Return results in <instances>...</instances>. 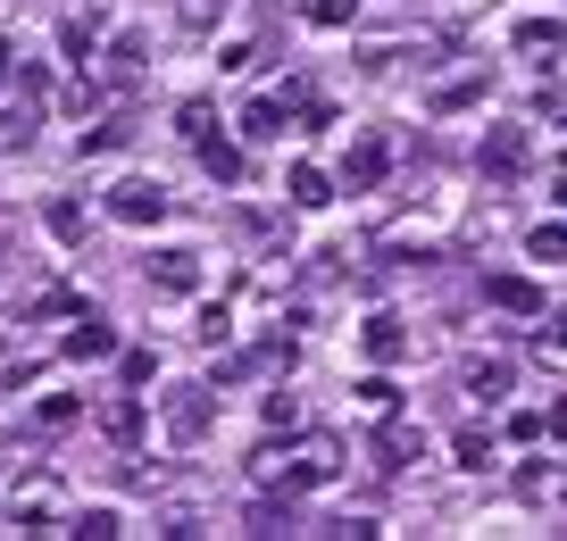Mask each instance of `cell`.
<instances>
[{
  "instance_id": "36",
  "label": "cell",
  "mask_w": 567,
  "mask_h": 541,
  "mask_svg": "<svg viewBox=\"0 0 567 541\" xmlns=\"http://www.w3.org/2000/svg\"><path fill=\"white\" fill-rule=\"evenodd\" d=\"M543 350H567V309H559V316L543 325Z\"/></svg>"
},
{
  "instance_id": "33",
  "label": "cell",
  "mask_w": 567,
  "mask_h": 541,
  "mask_svg": "<svg viewBox=\"0 0 567 541\" xmlns=\"http://www.w3.org/2000/svg\"><path fill=\"white\" fill-rule=\"evenodd\" d=\"M34 316H75V292H68V283H42V292H34Z\"/></svg>"
},
{
  "instance_id": "10",
  "label": "cell",
  "mask_w": 567,
  "mask_h": 541,
  "mask_svg": "<svg viewBox=\"0 0 567 541\" xmlns=\"http://www.w3.org/2000/svg\"><path fill=\"white\" fill-rule=\"evenodd\" d=\"M484 300L509 309V316H550L543 309V283H526V275H484Z\"/></svg>"
},
{
  "instance_id": "3",
  "label": "cell",
  "mask_w": 567,
  "mask_h": 541,
  "mask_svg": "<svg viewBox=\"0 0 567 541\" xmlns=\"http://www.w3.org/2000/svg\"><path fill=\"white\" fill-rule=\"evenodd\" d=\"M159 417H167V441H176V450H193V441H209V425H217V392H209V384H176Z\"/></svg>"
},
{
  "instance_id": "34",
  "label": "cell",
  "mask_w": 567,
  "mask_h": 541,
  "mask_svg": "<svg viewBox=\"0 0 567 541\" xmlns=\"http://www.w3.org/2000/svg\"><path fill=\"white\" fill-rule=\"evenodd\" d=\"M267 425H301V400H292V392H267Z\"/></svg>"
},
{
  "instance_id": "14",
  "label": "cell",
  "mask_w": 567,
  "mask_h": 541,
  "mask_svg": "<svg viewBox=\"0 0 567 541\" xmlns=\"http://www.w3.org/2000/svg\"><path fill=\"white\" fill-rule=\"evenodd\" d=\"M351 400L368 408L375 425H384V417H401V384H392V375H359V384H351Z\"/></svg>"
},
{
  "instance_id": "5",
  "label": "cell",
  "mask_w": 567,
  "mask_h": 541,
  "mask_svg": "<svg viewBox=\"0 0 567 541\" xmlns=\"http://www.w3.org/2000/svg\"><path fill=\"white\" fill-rule=\"evenodd\" d=\"M59 358H75V367H92V358H117V333H109V316L75 309V325L59 333Z\"/></svg>"
},
{
  "instance_id": "30",
  "label": "cell",
  "mask_w": 567,
  "mask_h": 541,
  "mask_svg": "<svg viewBox=\"0 0 567 541\" xmlns=\"http://www.w3.org/2000/svg\"><path fill=\"white\" fill-rule=\"evenodd\" d=\"M117 375H125V384H151V375H159V350H125V358H117Z\"/></svg>"
},
{
  "instance_id": "22",
  "label": "cell",
  "mask_w": 567,
  "mask_h": 541,
  "mask_svg": "<svg viewBox=\"0 0 567 541\" xmlns=\"http://www.w3.org/2000/svg\"><path fill=\"white\" fill-rule=\"evenodd\" d=\"M243 134H250V142H276V134H284V101H276V92L243 108Z\"/></svg>"
},
{
  "instance_id": "11",
  "label": "cell",
  "mask_w": 567,
  "mask_h": 541,
  "mask_svg": "<svg viewBox=\"0 0 567 541\" xmlns=\"http://www.w3.org/2000/svg\"><path fill=\"white\" fill-rule=\"evenodd\" d=\"M509 42H517V51H534L543 67H550V59H567V25H559V18H517Z\"/></svg>"
},
{
  "instance_id": "17",
  "label": "cell",
  "mask_w": 567,
  "mask_h": 541,
  "mask_svg": "<svg viewBox=\"0 0 567 541\" xmlns=\"http://www.w3.org/2000/svg\"><path fill=\"white\" fill-rule=\"evenodd\" d=\"M9 150H34V101L0 108V158H9Z\"/></svg>"
},
{
  "instance_id": "32",
  "label": "cell",
  "mask_w": 567,
  "mask_h": 541,
  "mask_svg": "<svg viewBox=\"0 0 567 541\" xmlns=\"http://www.w3.org/2000/svg\"><path fill=\"white\" fill-rule=\"evenodd\" d=\"M467 101H484V75H460V84L434 92V108H467Z\"/></svg>"
},
{
  "instance_id": "19",
  "label": "cell",
  "mask_w": 567,
  "mask_h": 541,
  "mask_svg": "<svg viewBox=\"0 0 567 541\" xmlns=\"http://www.w3.org/2000/svg\"><path fill=\"white\" fill-rule=\"evenodd\" d=\"M142 51H151V42H142V34H117V42H109V84H134V75H142Z\"/></svg>"
},
{
  "instance_id": "2",
  "label": "cell",
  "mask_w": 567,
  "mask_h": 541,
  "mask_svg": "<svg viewBox=\"0 0 567 541\" xmlns=\"http://www.w3.org/2000/svg\"><path fill=\"white\" fill-rule=\"evenodd\" d=\"M101 209H109V226H134V233H142V226H159L176 200H167L159 175H117V184L101 193Z\"/></svg>"
},
{
  "instance_id": "25",
  "label": "cell",
  "mask_w": 567,
  "mask_h": 541,
  "mask_svg": "<svg viewBox=\"0 0 567 541\" xmlns=\"http://www.w3.org/2000/svg\"><path fill=\"white\" fill-rule=\"evenodd\" d=\"M467 392H476V400H501V392H509V358H476V367H467Z\"/></svg>"
},
{
  "instance_id": "1",
  "label": "cell",
  "mask_w": 567,
  "mask_h": 541,
  "mask_svg": "<svg viewBox=\"0 0 567 541\" xmlns=\"http://www.w3.org/2000/svg\"><path fill=\"white\" fill-rule=\"evenodd\" d=\"M259 475L276 491H326L342 475V441L334 434H309L301 450H259Z\"/></svg>"
},
{
  "instance_id": "4",
  "label": "cell",
  "mask_w": 567,
  "mask_h": 541,
  "mask_svg": "<svg viewBox=\"0 0 567 541\" xmlns=\"http://www.w3.org/2000/svg\"><path fill=\"white\" fill-rule=\"evenodd\" d=\"M142 283L159 300H193L200 283H209V259L200 250H151V267H142Z\"/></svg>"
},
{
  "instance_id": "29",
  "label": "cell",
  "mask_w": 567,
  "mask_h": 541,
  "mask_svg": "<svg viewBox=\"0 0 567 541\" xmlns=\"http://www.w3.org/2000/svg\"><path fill=\"white\" fill-rule=\"evenodd\" d=\"M18 533H59V524H51V500H42V491H25V500H18Z\"/></svg>"
},
{
  "instance_id": "21",
  "label": "cell",
  "mask_w": 567,
  "mask_h": 541,
  "mask_svg": "<svg viewBox=\"0 0 567 541\" xmlns=\"http://www.w3.org/2000/svg\"><path fill=\"white\" fill-rule=\"evenodd\" d=\"M68 533H75V541H109V533H125V517H117V508H75Z\"/></svg>"
},
{
  "instance_id": "26",
  "label": "cell",
  "mask_w": 567,
  "mask_h": 541,
  "mask_svg": "<svg viewBox=\"0 0 567 541\" xmlns=\"http://www.w3.org/2000/svg\"><path fill=\"white\" fill-rule=\"evenodd\" d=\"M42 226H51L59 242H84V209H75V200H51V209H42Z\"/></svg>"
},
{
  "instance_id": "15",
  "label": "cell",
  "mask_w": 567,
  "mask_h": 541,
  "mask_svg": "<svg viewBox=\"0 0 567 541\" xmlns=\"http://www.w3.org/2000/svg\"><path fill=\"white\" fill-rule=\"evenodd\" d=\"M92 51H101V18H68V25H59V59H68L75 75H84Z\"/></svg>"
},
{
  "instance_id": "6",
  "label": "cell",
  "mask_w": 567,
  "mask_h": 541,
  "mask_svg": "<svg viewBox=\"0 0 567 541\" xmlns=\"http://www.w3.org/2000/svg\"><path fill=\"white\" fill-rule=\"evenodd\" d=\"M476 167L493 175V184H517V175H526V125H493L484 150H476Z\"/></svg>"
},
{
  "instance_id": "7",
  "label": "cell",
  "mask_w": 567,
  "mask_h": 541,
  "mask_svg": "<svg viewBox=\"0 0 567 541\" xmlns=\"http://www.w3.org/2000/svg\"><path fill=\"white\" fill-rule=\"evenodd\" d=\"M92 425H101V441H109V450H134V441H142V392H134V384H125V392H109Z\"/></svg>"
},
{
  "instance_id": "13",
  "label": "cell",
  "mask_w": 567,
  "mask_h": 541,
  "mask_svg": "<svg viewBox=\"0 0 567 541\" xmlns=\"http://www.w3.org/2000/svg\"><path fill=\"white\" fill-rule=\"evenodd\" d=\"M409 458H425V434H409L401 417H384V434H375V467H384V475H401Z\"/></svg>"
},
{
  "instance_id": "37",
  "label": "cell",
  "mask_w": 567,
  "mask_h": 541,
  "mask_svg": "<svg viewBox=\"0 0 567 541\" xmlns=\"http://www.w3.org/2000/svg\"><path fill=\"white\" fill-rule=\"evenodd\" d=\"M0 75H9V42H0Z\"/></svg>"
},
{
  "instance_id": "28",
  "label": "cell",
  "mask_w": 567,
  "mask_h": 541,
  "mask_svg": "<svg viewBox=\"0 0 567 541\" xmlns=\"http://www.w3.org/2000/svg\"><path fill=\"white\" fill-rule=\"evenodd\" d=\"M176 134H184V142L217 134V108H209V101H184V108H176Z\"/></svg>"
},
{
  "instance_id": "8",
  "label": "cell",
  "mask_w": 567,
  "mask_h": 541,
  "mask_svg": "<svg viewBox=\"0 0 567 541\" xmlns=\"http://www.w3.org/2000/svg\"><path fill=\"white\" fill-rule=\"evenodd\" d=\"M384 167H392V150L384 142H351V158H342V193H375V184H384Z\"/></svg>"
},
{
  "instance_id": "9",
  "label": "cell",
  "mask_w": 567,
  "mask_h": 541,
  "mask_svg": "<svg viewBox=\"0 0 567 541\" xmlns=\"http://www.w3.org/2000/svg\"><path fill=\"white\" fill-rule=\"evenodd\" d=\"M284 200H292V209H326V200H334V175L292 158V167H284Z\"/></svg>"
},
{
  "instance_id": "12",
  "label": "cell",
  "mask_w": 567,
  "mask_h": 541,
  "mask_svg": "<svg viewBox=\"0 0 567 541\" xmlns=\"http://www.w3.org/2000/svg\"><path fill=\"white\" fill-rule=\"evenodd\" d=\"M193 150H200V175H209V184H243V175H250V158L234 150L226 134H200Z\"/></svg>"
},
{
  "instance_id": "23",
  "label": "cell",
  "mask_w": 567,
  "mask_h": 541,
  "mask_svg": "<svg viewBox=\"0 0 567 541\" xmlns=\"http://www.w3.org/2000/svg\"><path fill=\"white\" fill-rule=\"evenodd\" d=\"M526 259H543V267H559V259H567V217H550V226H534V233H526Z\"/></svg>"
},
{
  "instance_id": "20",
  "label": "cell",
  "mask_w": 567,
  "mask_h": 541,
  "mask_svg": "<svg viewBox=\"0 0 567 541\" xmlns=\"http://www.w3.org/2000/svg\"><path fill=\"white\" fill-rule=\"evenodd\" d=\"M226 9H234V0H176V25H184V34H217Z\"/></svg>"
},
{
  "instance_id": "27",
  "label": "cell",
  "mask_w": 567,
  "mask_h": 541,
  "mask_svg": "<svg viewBox=\"0 0 567 541\" xmlns=\"http://www.w3.org/2000/svg\"><path fill=\"white\" fill-rule=\"evenodd\" d=\"M451 458H460V467H493V434H484V425H467V434L451 441Z\"/></svg>"
},
{
  "instance_id": "18",
  "label": "cell",
  "mask_w": 567,
  "mask_h": 541,
  "mask_svg": "<svg viewBox=\"0 0 567 541\" xmlns=\"http://www.w3.org/2000/svg\"><path fill=\"white\" fill-rule=\"evenodd\" d=\"M75 417H84V400H75V392H42V400H34V425H42V434H68Z\"/></svg>"
},
{
  "instance_id": "16",
  "label": "cell",
  "mask_w": 567,
  "mask_h": 541,
  "mask_svg": "<svg viewBox=\"0 0 567 541\" xmlns=\"http://www.w3.org/2000/svg\"><path fill=\"white\" fill-rule=\"evenodd\" d=\"M368 358H375V367L409 358V325H401V316H368Z\"/></svg>"
},
{
  "instance_id": "35",
  "label": "cell",
  "mask_w": 567,
  "mask_h": 541,
  "mask_svg": "<svg viewBox=\"0 0 567 541\" xmlns=\"http://www.w3.org/2000/svg\"><path fill=\"white\" fill-rule=\"evenodd\" d=\"M543 434H550V441H567V392H559V400H550V417H543Z\"/></svg>"
},
{
  "instance_id": "31",
  "label": "cell",
  "mask_w": 567,
  "mask_h": 541,
  "mask_svg": "<svg viewBox=\"0 0 567 541\" xmlns=\"http://www.w3.org/2000/svg\"><path fill=\"white\" fill-rule=\"evenodd\" d=\"M243 524H250V533H284V524H292V500H284V508H276V500H259Z\"/></svg>"
},
{
  "instance_id": "24",
  "label": "cell",
  "mask_w": 567,
  "mask_h": 541,
  "mask_svg": "<svg viewBox=\"0 0 567 541\" xmlns=\"http://www.w3.org/2000/svg\"><path fill=\"white\" fill-rule=\"evenodd\" d=\"M301 18L318 25V34H342V25L359 18V0H301Z\"/></svg>"
},
{
  "instance_id": "38",
  "label": "cell",
  "mask_w": 567,
  "mask_h": 541,
  "mask_svg": "<svg viewBox=\"0 0 567 541\" xmlns=\"http://www.w3.org/2000/svg\"><path fill=\"white\" fill-rule=\"evenodd\" d=\"M559 175H567V150H559Z\"/></svg>"
}]
</instances>
